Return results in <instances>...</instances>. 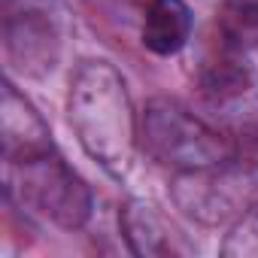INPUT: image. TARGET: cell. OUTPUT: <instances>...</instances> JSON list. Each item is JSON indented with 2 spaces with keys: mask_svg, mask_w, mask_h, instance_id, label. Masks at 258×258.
I'll return each instance as SVG.
<instances>
[{
  "mask_svg": "<svg viewBox=\"0 0 258 258\" xmlns=\"http://www.w3.org/2000/svg\"><path fill=\"white\" fill-rule=\"evenodd\" d=\"M143 143L146 152L179 173L222 164L228 158V143L210 124L195 118L173 100H152L143 112Z\"/></svg>",
  "mask_w": 258,
  "mask_h": 258,
  "instance_id": "2",
  "label": "cell"
},
{
  "mask_svg": "<svg viewBox=\"0 0 258 258\" xmlns=\"http://www.w3.org/2000/svg\"><path fill=\"white\" fill-rule=\"evenodd\" d=\"M70 124L88 152L112 176H124L134 161V109L124 79L106 61H85L70 79Z\"/></svg>",
  "mask_w": 258,
  "mask_h": 258,
  "instance_id": "1",
  "label": "cell"
},
{
  "mask_svg": "<svg viewBox=\"0 0 258 258\" xmlns=\"http://www.w3.org/2000/svg\"><path fill=\"white\" fill-rule=\"evenodd\" d=\"M0 140L10 164H28L52 155L46 121L10 82L4 85V100H0Z\"/></svg>",
  "mask_w": 258,
  "mask_h": 258,
  "instance_id": "5",
  "label": "cell"
},
{
  "mask_svg": "<svg viewBox=\"0 0 258 258\" xmlns=\"http://www.w3.org/2000/svg\"><path fill=\"white\" fill-rule=\"evenodd\" d=\"M191 31V13L182 0H152L143 22V46L155 55H176Z\"/></svg>",
  "mask_w": 258,
  "mask_h": 258,
  "instance_id": "7",
  "label": "cell"
},
{
  "mask_svg": "<svg viewBox=\"0 0 258 258\" xmlns=\"http://www.w3.org/2000/svg\"><path fill=\"white\" fill-rule=\"evenodd\" d=\"M55 31L46 19L37 13H25L22 19L7 22V52L10 58L28 70V73H43L55 61Z\"/></svg>",
  "mask_w": 258,
  "mask_h": 258,
  "instance_id": "6",
  "label": "cell"
},
{
  "mask_svg": "<svg viewBox=\"0 0 258 258\" xmlns=\"http://www.w3.org/2000/svg\"><path fill=\"white\" fill-rule=\"evenodd\" d=\"M121 228H124L127 246H131L137 255H164V252H170L164 222L143 201L124 204V210H121Z\"/></svg>",
  "mask_w": 258,
  "mask_h": 258,
  "instance_id": "8",
  "label": "cell"
},
{
  "mask_svg": "<svg viewBox=\"0 0 258 258\" xmlns=\"http://www.w3.org/2000/svg\"><path fill=\"white\" fill-rule=\"evenodd\" d=\"M222 252L225 255H258V207L255 204L237 219Z\"/></svg>",
  "mask_w": 258,
  "mask_h": 258,
  "instance_id": "9",
  "label": "cell"
},
{
  "mask_svg": "<svg viewBox=\"0 0 258 258\" xmlns=\"http://www.w3.org/2000/svg\"><path fill=\"white\" fill-rule=\"evenodd\" d=\"M22 167V195L46 213L61 228H82L91 216L88 185L55 155L19 164Z\"/></svg>",
  "mask_w": 258,
  "mask_h": 258,
  "instance_id": "4",
  "label": "cell"
},
{
  "mask_svg": "<svg viewBox=\"0 0 258 258\" xmlns=\"http://www.w3.org/2000/svg\"><path fill=\"white\" fill-rule=\"evenodd\" d=\"M179 210L204 225L240 219L258 201V167L252 164H213L179 173L173 185Z\"/></svg>",
  "mask_w": 258,
  "mask_h": 258,
  "instance_id": "3",
  "label": "cell"
}]
</instances>
